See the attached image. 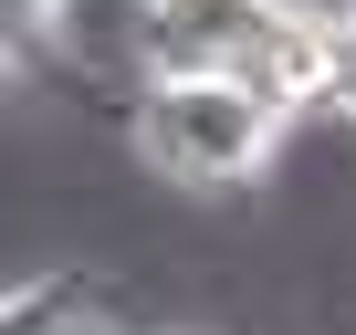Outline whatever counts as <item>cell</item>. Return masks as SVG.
Wrapping results in <instances>:
<instances>
[{"instance_id":"obj_1","label":"cell","mask_w":356,"mask_h":335,"mask_svg":"<svg viewBox=\"0 0 356 335\" xmlns=\"http://www.w3.org/2000/svg\"><path fill=\"white\" fill-rule=\"evenodd\" d=\"M293 115L252 84V74H147L126 95V147L157 189H189V199H220V189H252L262 168L283 157Z\"/></svg>"},{"instance_id":"obj_2","label":"cell","mask_w":356,"mask_h":335,"mask_svg":"<svg viewBox=\"0 0 356 335\" xmlns=\"http://www.w3.org/2000/svg\"><path fill=\"white\" fill-rule=\"evenodd\" d=\"M0 335H115L95 272H11L0 283Z\"/></svg>"},{"instance_id":"obj_3","label":"cell","mask_w":356,"mask_h":335,"mask_svg":"<svg viewBox=\"0 0 356 335\" xmlns=\"http://www.w3.org/2000/svg\"><path fill=\"white\" fill-rule=\"evenodd\" d=\"M325 115L356 126V11L335 22V63H325Z\"/></svg>"},{"instance_id":"obj_4","label":"cell","mask_w":356,"mask_h":335,"mask_svg":"<svg viewBox=\"0 0 356 335\" xmlns=\"http://www.w3.org/2000/svg\"><path fill=\"white\" fill-rule=\"evenodd\" d=\"M126 335H200V325H126Z\"/></svg>"}]
</instances>
